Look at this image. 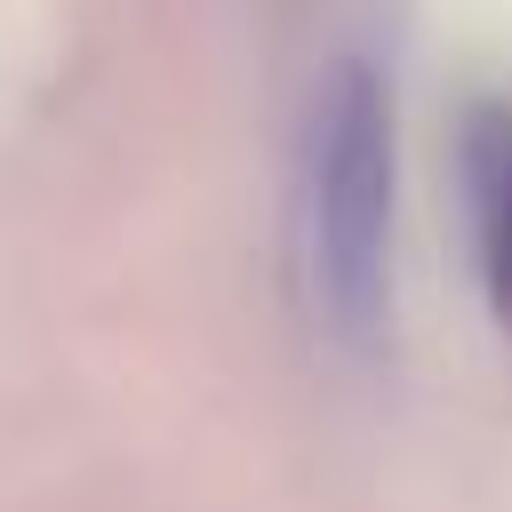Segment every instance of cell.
I'll list each match as a JSON object with an SVG mask.
<instances>
[{"instance_id": "1", "label": "cell", "mask_w": 512, "mask_h": 512, "mask_svg": "<svg viewBox=\"0 0 512 512\" xmlns=\"http://www.w3.org/2000/svg\"><path fill=\"white\" fill-rule=\"evenodd\" d=\"M304 264L328 328L344 344H368L392 304V88L360 56H344L312 88Z\"/></svg>"}, {"instance_id": "2", "label": "cell", "mask_w": 512, "mask_h": 512, "mask_svg": "<svg viewBox=\"0 0 512 512\" xmlns=\"http://www.w3.org/2000/svg\"><path fill=\"white\" fill-rule=\"evenodd\" d=\"M464 176H472V224H480V272L496 312H512V112L480 104L464 128Z\"/></svg>"}]
</instances>
